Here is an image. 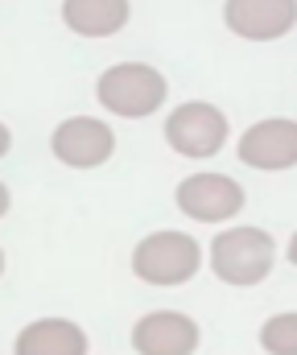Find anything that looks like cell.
Wrapping results in <instances>:
<instances>
[{
	"instance_id": "1",
	"label": "cell",
	"mask_w": 297,
	"mask_h": 355,
	"mask_svg": "<svg viewBox=\"0 0 297 355\" xmlns=\"http://www.w3.org/2000/svg\"><path fill=\"white\" fill-rule=\"evenodd\" d=\"M277 261V244L260 227H231L215 236L210 244V268L227 285H260Z\"/></svg>"
},
{
	"instance_id": "2",
	"label": "cell",
	"mask_w": 297,
	"mask_h": 355,
	"mask_svg": "<svg viewBox=\"0 0 297 355\" xmlns=\"http://www.w3.org/2000/svg\"><path fill=\"white\" fill-rule=\"evenodd\" d=\"M99 103L124 120H141L149 112H157L165 103V79L145 67V62H120L111 71H103L99 79Z\"/></svg>"
},
{
	"instance_id": "3",
	"label": "cell",
	"mask_w": 297,
	"mask_h": 355,
	"mask_svg": "<svg viewBox=\"0 0 297 355\" xmlns=\"http://www.w3.org/2000/svg\"><path fill=\"white\" fill-rule=\"evenodd\" d=\"M198 261H202L198 240L182 236V232H153L132 252L136 277L149 285H182L198 272Z\"/></svg>"
},
{
	"instance_id": "4",
	"label": "cell",
	"mask_w": 297,
	"mask_h": 355,
	"mask_svg": "<svg viewBox=\"0 0 297 355\" xmlns=\"http://www.w3.org/2000/svg\"><path fill=\"white\" fill-rule=\"evenodd\" d=\"M165 141L182 157H210L227 141V116L215 103H182L165 120Z\"/></svg>"
},
{
	"instance_id": "5",
	"label": "cell",
	"mask_w": 297,
	"mask_h": 355,
	"mask_svg": "<svg viewBox=\"0 0 297 355\" xmlns=\"http://www.w3.org/2000/svg\"><path fill=\"white\" fill-rule=\"evenodd\" d=\"M54 157L62 166H75V170H96L111 157L116 149V137L103 120H91V116H75V120H62L54 128V141H50Z\"/></svg>"
},
{
	"instance_id": "6",
	"label": "cell",
	"mask_w": 297,
	"mask_h": 355,
	"mask_svg": "<svg viewBox=\"0 0 297 355\" xmlns=\"http://www.w3.org/2000/svg\"><path fill=\"white\" fill-rule=\"evenodd\" d=\"M223 21L248 42H273L297 25V0H227Z\"/></svg>"
},
{
	"instance_id": "7",
	"label": "cell",
	"mask_w": 297,
	"mask_h": 355,
	"mask_svg": "<svg viewBox=\"0 0 297 355\" xmlns=\"http://www.w3.org/2000/svg\"><path fill=\"white\" fill-rule=\"evenodd\" d=\"M178 207L198 219V223H219V219H231L240 207H244V190L231 182L227 174H190L178 186Z\"/></svg>"
},
{
	"instance_id": "8",
	"label": "cell",
	"mask_w": 297,
	"mask_h": 355,
	"mask_svg": "<svg viewBox=\"0 0 297 355\" xmlns=\"http://www.w3.org/2000/svg\"><path fill=\"white\" fill-rule=\"evenodd\" d=\"M240 162L252 170H289L297 166V124L260 120L240 137Z\"/></svg>"
},
{
	"instance_id": "9",
	"label": "cell",
	"mask_w": 297,
	"mask_h": 355,
	"mask_svg": "<svg viewBox=\"0 0 297 355\" xmlns=\"http://www.w3.org/2000/svg\"><path fill=\"white\" fill-rule=\"evenodd\" d=\"M132 347L141 355H190L198 347V327L186 314L157 310L132 327Z\"/></svg>"
},
{
	"instance_id": "10",
	"label": "cell",
	"mask_w": 297,
	"mask_h": 355,
	"mask_svg": "<svg viewBox=\"0 0 297 355\" xmlns=\"http://www.w3.org/2000/svg\"><path fill=\"white\" fill-rule=\"evenodd\" d=\"M12 355H87V335L66 318H42L17 335Z\"/></svg>"
},
{
	"instance_id": "11",
	"label": "cell",
	"mask_w": 297,
	"mask_h": 355,
	"mask_svg": "<svg viewBox=\"0 0 297 355\" xmlns=\"http://www.w3.org/2000/svg\"><path fill=\"white\" fill-rule=\"evenodd\" d=\"M62 21L83 37H111L128 21V0H66Z\"/></svg>"
},
{
	"instance_id": "12",
	"label": "cell",
	"mask_w": 297,
	"mask_h": 355,
	"mask_svg": "<svg viewBox=\"0 0 297 355\" xmlns=\"http://www.w3.org/2000/svg\"><path fill=\"white\" fill-rule=\"evenodd\" d=\"M260 347L269 355H297V314H277L260 327Z\"/></svg>"
},
{
	"instance_id": "13",
	"label": "cell",
	"mask_w": 297,
	"mask_h": 355,
	"mask_svg": "<svg viewBox=\"0 0 297 355\" xmlns=\"http://www.w3.org/2000/svg\"><path fill=\"white\" fill-rule=\"evenodd\" d=\"M8 145H12V137H8V128H4V124H0V157H4V153H8Z\"/></svg>"
},
{
	"instance_id": "14",
	"label": "cell",
	"mask_w": 297,
	"mask_h": 355,
	"mask_svg": "<svg viewBox=\"0 0 297 355\" xmlns=\"http://www.w3.org/2000/svg\"><path fill=\"white\" fill-rule=\"evenodd\" d=\"M4 211H8V190L0 186V215H4Z\"/></svg>"
},
{
	"instance_id": "15",
	"label": "cell",
	"mask_w": 297,
	"mask_h": 355,
	"mask_svg": "<svg viewBox=\"0 0 297 355\" xmlns=\"http://www.w3.org/2000/svg\"><path fill=\"white\" fill-rule=\"evenodd\" d=\"M289 261H294V265H297V236H294V240H289Z\"/></svg>"
},
{
	"instance_id": "16",
	"label": "cell",
	"mask_w": 297,
	"mask_h": 355,
	"mask_svg": "<svg viewBox=\"0 0 297 355\" xmlns=\"http://www.w3.org/2000/svg\"><path fill=\"white\" fill-rule=\"evenodd\" d=\"M0 268H4V257H0Z\"/></svg>"
}]
</instances>
